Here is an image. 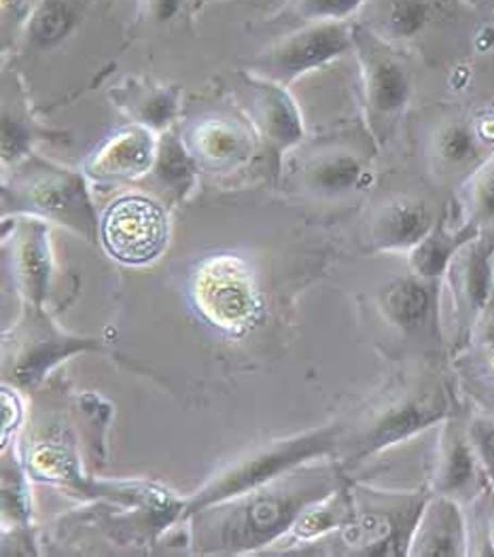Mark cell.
I'll return each instance as SVG.
<instances>
[{"mask_svg": "<svg viewBox=\"0 0 494 557\" xmlns=\"http://www.w3.org/2000/svg\"><path fill=\"white\" fill-rule=\"evenodd\" d=\"M323 469L288 471L250 492L194 513L198 554H247L265 547L295 525L304 509L331 494Z\"/></svg>", "mask_w": 494, "mask_h": 557, "instance_id": "obj_1", "label": "cell"}, {"mask_svg": "<svg viewBox=\"0 0 494 557\" xmlns=\"http://www.w3.org/2000/svg\"><path fill=\"white\" fill-rule=\"evenodd\" d=\"M2 185L4 216H37L64 225L83 238L96 239L100 223L87 189L85 172H75L37 156H28L11 168Z\"/></svg>", "mask_w": 494, "mask_h": 557, "instance_id": "obj_2", "label": "cell"}, {"mask_svg": "<svg viewBox=\"0 0 494 557\" xmlns=\"http://www.w3.org/2000/svg\"><path fill=\"white\" fill-rule=\"evenodd\" d=\"M344 433H346L344 424H331L325 429H314L304 435H295V437L255 447L247 458L234 462L232 467H227L223 473H219L210 483H207L200 492H196L185 503L181 518H192L194 513L207 509L210 505L250 492L272 479L285 475L291 469H295L297 465L310 458L328 456L342 447Z\"/></svg>", "mask_w": 494, "mask_h": 557, "instance_id": "obj_3", "label": "cell"}, {"mask_svg": "<svg viewBox=\"0 0 494 557\" xmlns=\"http://www.w3.org/2000/svg\"><path fill=\"white\" fill-rule=\"evenodd\" d=\"M450 411V398L440 384H408L391 391L363 413L350 437L344 435L342 447L346 462L359 465L386 447L446 420Z\"/></svg>", "mask_w": 494, "mask_h": 557, "instance_id": "obj_4", "label": "cell"}, {"mask_svg": "<svg viewBox=\"0 0 494 557\" xmlns=\"http://www.w3.org/2000/svg\"><path fill=\"white\" fill-rule=\"evenodd\" d=\"M353 53L361 69L370 136L382 145L406 115L412 98V71L395 42L378 37L361 22H353Z\"/></svg>", "mask_w": 494, "mask_h": 557, "instance_id": "obj_5", "label": "cell"}, {"mask_svg": "<svg viewBox=\"0 0 494 557\" xmlns=\"http://www.w3.org/2000/svg\"><path fill=\"white\" fill-rule=\"evenodd\" d=\"M427 500L420 494L363 492L361 498L355 496V516L337 541L353 556H408Z\"/></svg>", "mask_w": 494, "mask_h": 557, "instance_id": "obj_6", "label": "cell"}, {"mask_svg": "<svg viewBox=\"0 0 494 557\" xmlns=\"http://www.w3.org/2000/svg\"><path fill=\"white\" fill-rule=\"evenodd\" d=\"M353 51V22H308L250 60V73L291 85Z\"/></svg>", "mask_w": 494, "mask_h": 557, "instance_id": "obj_7", "label": "cell"}, {"mask_svg": "<svg viewBox=\"0 0 494 557\" xmlns=\"http://www.w3.org/2000/svg\"><path fill=\"white\" fill-rule=\"evenodd\" d=\"M170 216L158 199L132 194L115 199L100 219L104 250L127 265H145L164 252Z\"/></svg>", "mask_w": 494, "mask_h": 557, "instance_id": "obj_8", "label": "cell"}, {"mask_svg": "<svg viewBox=\"0 0 494 557\" xmlns=\"http://www.w3.org/2000/svg\"><path fill=\"white\" fill-rule=\"evenodd\" d=\"M194 301L219 329L243 331L259 310L257 288L247 263L232 255L208 257L194 276Z\"/></svg>", "mask_w": 494, "mask_h": 557, "instance_id": "obj_9", "label": "cell"}, {"mask_svg": "<svg viewBox=\"0 0 494 557\" xmlns=\"http://www.w3.org/2000/svg\"><path fill=\"white\" fill-rule=\"evenodd\" d=\"M373 143L366 136L330 138L314 145L301 160L304 187L323 199L357 196L370 187Z\"/></svg>", "mask_w": 494, "mask_h": 557, "instance_id": "obj_10", "label": "cell"}, {"mask_svg": "<svg viewBox=\"0 0 494 557\" xmlns=\"http://www.w3.org/2000/svg\"><path fill=\"white\" fill-rule=\"evenodd\" d=\"M255 134L263 140L268 156L279 165L281 158L301 143L304 123L299 109L288 96L287 87L276 81L263 79L250 71L238 73Z\"/></svg>", "mask_w": 494, "mask_h": 557, "instance_id": "obj_11", "label": "cell"}, {"mask_svg": "<svg viewBox=\"0 0 494 557\" xmlns=\"http://www.w3.org/2000/svg\"><path fill=\"white\" fill-rule=\"evenodd\" d=\"M160 134L132 123L111 134L83 165L85 176L102 187L134 183L147 176L158 158Z\"/></svg>", "mask_w": 494, "mask_h": 557, "instance_id": "obj_12", "label": "cell"}, {"mask_svg": "<svg viewBox=\"0 0 494 557\" xmlns=\"http://www.w3.org/2000/svg\"><path fill=\"white\" fill-rule=\"evenodd\" d=\"M378 308L384 320L408 339L431 342L437 337L440 290L433 278L412 274L410 278L393 280L382 290Z\"/></svg>", "mask_w": 494, "mask_h": 557, "instance_id": "obj_13", "label": "cell"}, {"mask_svg": "<svg viewBox=\"0 0 494 557\" xmlns=\"http://www.w3.org/2000/svg\"><path fill=\"white\" fill-rule=\"evenodd\" d=\"M484 487L491 485L469 441L467 426H462L458 420H448L437 447L433 473L435 494L462 503L476 498Z\"/></svg>", "mask_w": 494, "mask_h": 557, "instance_id": "obj_14", "label": "cell"}, {"mask_svg": "<svg viewBox=\"0 0 494 557\" xmlns=\"http://www.w3.org/2000/svg\"><path fill=\"white\" fill-rule=\"evenodd\" d=\"M493 272L494 232H482L454 255L446 274L453 276L454 301L462 322L471 324L489 306Z\"/></svg>", "mask_w": 494, "mask_h": 557, "instance_id": "obj_15", "label": "cell"}, {"mask_svg": "<svg viewBox=\"0 0 494 557\" xmlns=\"http://www.w3.org/2000/svg\"><path fill=\"white\" fill-rule=\"evenodd\" d=\"M437 216L424 199L397 196L378 206L368 223V242L373 250H412L433 230Z\"/></svg>", "mask_w": 494, "mask_h": 557, "instance_id": "obj_16", "label": "cell"}, {"mask_svg": "<svg viewBox=\"0 0 494 557\" xmlns=\"http://www.w3.org/2000/svg\"><path fill=\"white\" fill-rule=\"evenodd\" d=\"M4 244L11 246V259L15 274L20 276L26 295L39 306L47 278L51 272V250H49V227L47 221L37 216L15 214L9 223L4 219Z\"/></svg>", "mask_w": 494, "mask_h": 557, "instance_id": "obj_17", "label": "cell"}, {"mask_svg": "<svg viewBox=\"0 0 494 557\" xmlns=\"http://www.w3.org/2000/svg\"><path fill=\"white\" fill-rule=\"evenodd\" d=\"M257 134L243 121L227 117H205L198 121L189 136L187 147L198 163L212 170H232L250 160Z\"/></svg>", "mask_w": 494, "mask_h": 557, "instance_id": "obj_18", "label": "cell"}, {"mask_svg": "<svg viewBox=\"0 0 494 557\" xmlns=\"http://www.w3.org/2000/svg\"><path fill=\"white\" fill-rule=\"evenodd\" d=\"M467 554V532L458 503L435 494L416 523L408 556L446 557Z\"/></svg>", "mask_w": 494, "mask_h": 557, "instance_id": "obj_19", "label": "cell"}, {"mask_svg": "<svg viewBox=\"0 0 494 557\" xmlns=\"http://www.w3.org/2000/svg\"><path fill=\"white\" fill-rule=\"evenodd\" d=\"M113 104L132 123L145 125L158 134L170 129L178 117L181 87L151 81L127 79L111 89Z\"/></svg>", "mask_w": 494, "mask_h": 557, "instance_id": "obj_20", "label": "cell"}, {"mask_svg": "<svg viewBox=\"0 0 494 557\" xmlns=\"http://www.w3.org/2000/svg\"><path fill=\"white\" fill-rule=\"evenodd\" d=\"M448 0H368L359 11L361 24L382 39L402 42L418 37L437 20Z\"/></svg>", "mask_w": 494, "mask_h": 557, "instance_id": "obj_21", "label": "cell"}, {"mask_svg": "<svg viewBox=\"0 0 494 557\" xmlns=\"http://www.w3.org/2000/svg\"><path fill=\"white\" fill-rule=\"evenodd\" d=\"M484 143H489L480 129V125L471 121L456 117V120L442 121L431 138V160L446 174L467 172L471 174L478 165L486 160ZM469 178V172H467Z\"/></svg>", "mask_w": 494, "mask_h": 557, "instance_id": "obj_22", "label": "cell"}, {"mask_svg": "<svg viewBox=\"0 0 494 557\" xmlns=\"http://www.w3.org/2000/svg\"><path fill=\"white\" fill-rule=\"evenodd\" d=\"M482 234L473 223L462 221L460 227L453 230L446 210L437 216L433 230L420 239L410 250V268L412 274L422 278H440L448 272L454 255L469 242Z\"/></svg>", "mask_w": 494, "mask_h": 557, "instance_id": "obj_23", "label": "cell"}, {"mask_svg": "<svg viewBox=\"0 0 494 557\" xmlns=\"http://www.w3.org/2000/svg\"><path fill=\"white\" fill-rule=\"evenodd\" d=\"M89 2L91 0H41L20 42L26 51H49L62 45L82 26Z\"/></svg>", "mask_w": 494, "mask_h": 557, "instance_id": "obj_24", "label": "cell"}, {"mask_svg": "<svg viewBox=\"0 0 494 557\" xmlns=\"http://www.w3.org/2000/svg\"><path fill=\"white\" fill-rule=\"evenodd\" d=\"M196 158L187 143L170 127L160 134L153 176L172 199H183L196 185Z\"/></svg>", "mask_w": 494, "mask_h": 557, "instance_id": "obj_25", "label": "cell"}, {"mask_svg": "<svg viewBox=\"0 0 494 557\" xmlns=\"http://www.w3.org/2000/svg\"><path fill=\"white\" fill-rule=\"evenodd\" d=\"M355 516V496L346 490H333L325 498L308 505L297 518L293 532L301 541H314L333 530H342Z\"/></svg>", "mask_w": 494, "mask_h": 557, "instance_id": "obj_26", "label": "cell"}, {"mask_svg": "<svg viewBox=\"0 0 494 557\" xmlns=\"http://www.w3.org/2000/svg\"><path fill=\"white\" fill-rule=\"evenodd\" d=\"M462 214L482 232H494V153L467 178L462 191Z\"/></svg>", "mask_w": 494, "mask_h": 557, "instance_id": "obj_27", "label": "cell"}, {"mask_svg": "<svg viewBox=\"0 0 494 557\" xmlns=\"http://www.w3.org/2000/svg\"><path fill=\"white\" fill-rule=\"evenodd\" d=\"M39 134L37 123L28 117L24 109H20L17 100L11 104L4 98L2 107V163L4 168H15L20 161L26 160L33 149V143Z\"/></svg>", "mask_w": 494, "mask_h": 557, "instance_id": "obj_28", "label": "cell"}, {"mask_svg": "<svg viewBox=\"0 0 494 557\" xmlns=\"http://www.w3.org/2000/svg\"><path fill=\"white\" fill-rule=\"evenodd\" d=\"M368 0H288V11L308 22H350Z\"/></svg>", "mask_w": 494, "mask_h": 557, "instance_id": "obj_29", "label": "cell"}, {"mask_svg": "<svg viewBox=\"0 0 494 557\" xmlns=\"http://www.w3.org/2000/svg\"><path fill=\"white\" fill-rule=\"evenodd\" d=\"M202 0H138V20L149 26H170L189 20Z\"/></svg>", "mask_w": 494, "mask_h": 557, "instance_id": "obj_30", "label": "cell"}, {"mask_svg": "<svg viewBox=\"0 0 494 557\" xmlns=\"http://www.w3.org/2000/svg\"><path fill=\"white\" fill-rule=\"evenodd\" d=\"M467 435L494 492V416H473L467 422Z\"/></svg>", "mask_w": 494, "mask_h": 557, "instance_id": "obj_31", "label": "cell"}, {"mask_svg": "<svg viewBox=\"0 0 494 557\" xmlns=\"http://www.w3.org/2000/svg\"><path fill=\"white\" fill-rule=\"evenodd\" d=\"M41 0H0V24H2V45H17L22 35L37 11Z\"/></svg>", "mask_w": 494, "mask_h": 557, "instance_id": "obj_32", "label": "cell"}, {"mask_svg": "<svg viewBox=\"0 0 494 557\" xmlns=\"http://www.w3.org/2000/svg\"><path fill=\"white\" fill-rule=\"evenodd\" d=\"M458 2H465L473 9H480V11H494V0H458Z\"/></svg>", "mask_w": 494, "mask_h": 557, "instance_id": "obj_33", "label": "cell"}]
</instances>
